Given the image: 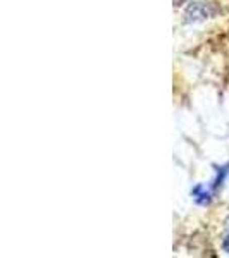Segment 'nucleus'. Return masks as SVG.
<instances>
[{
	"label": "nucleus",
	"mask_w": 229,
	"mask_h": 258,
	"mask_svg": "<svg viewBox=\"0 0 229 258\" xmlns=\"http://www.w3.org/2000/svg\"><path fill=\"white\" fill-rule=\"evenodd\" d=\"M222 248L229 253V234H227L226 238H224V241H222Z\"/></svg>",
	"instance_id": "obj_2"
},
{
	"label": "nucleus",
	"mask_w": 229,
	"mask_h": 258,
	"mask_svg": "<svg viewBox=\"0 0 229 258\" xmlns=\"http://www.w3.org/2000/svg\"><path fill=\"white\" fill-rule=\"evenodd\" d=\"M205 18H209V11L202 4H193L188 9V12H186V21H200Z\"/></svg>",
	"instance_id": "obj_1"
}]
</instances>
